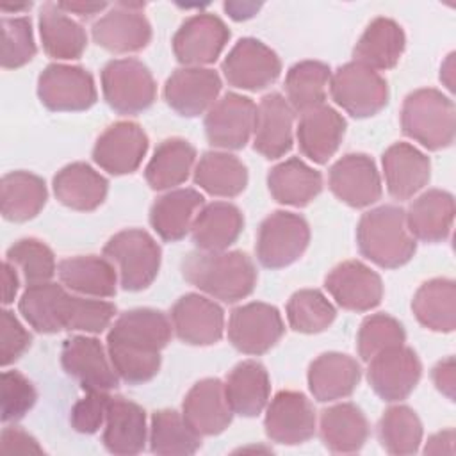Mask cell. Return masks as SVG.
Segmentation results:
<instances>
[{"label": "cell", "mask_w": 456, "mask_h": 456, "mask_svg": "<svg viewBox=\"0 0 456 456\" xmlns=\"http://www.w3.org/2000/svg\"><path fill=\"white\" fill-rule=\"evenodd\" d=\"M173 335L171 319L155 308L123 312L107 333V353L119 379L142 385L160 369V351Z\"/></svg>", "instance_id": "1"}, {"label": "cell", "mask_w": 456, "mask_h": 456, "mask_svg": "<svg viewBox=\"0 0 456 456\" xmlns=\"http://www.w3.org/2000/svg\"><path fill=\"white\" fill-rule=\"evenodd\" d=\"M20 314L37 333H102L110 326L116 306L100 297L73 296L62 285L45 281L27 287L18 303Z\"/></svg>", "instance_id": "2"}, {"label": "cell", "mask_w": 456, "mask_h": 456, "mask_svg": "<svg viewBox=\"0 0 456 456\" xmlns=\"http://www.w3.org/2000/svg\"><path fill=\"white\" fill-rule=\"evenodd\" d=\"M182 276L223 303L248 297L258 280L255 262L244 251H192L182 260Z\"/></svg>", "instance_id": "3"}, {"label": "cell", "mask_w": 456, "mask_h": 456, "mask_svg": "<svg viewBox=\"0 0 456 456\" xmlns=\"http://www.w3.org/2000/svg\"><path fill=\"white\" fill-rule=\"evenodd\" d=\"M360 253L383 269H397L411 260L417 240L406 226L404 208L379 205L365 212L356 226Z\"/></svg>", "instance_id": "4"}, {"label": "cell", "mask_w": 456, "mask_h": 456, "mask_svg": "<svg viewBox=\"0 0 456 456\" xmlns=\"http://www.w3.org/2000/svg\"><path fill=\"white\" fill-rule=\"evenodd\" d=\"M401 128L431 151L449 148L456 134L454 102L433 87L415 89L403 102Z\"/></svg>", "instance_id": "5"}, {"label": "cell", "mask_w": 456, "mask_h": 456, "mask_svg": "<svg viewBox=\"0 0 456 456\" xmlns=\"http://www.w3.org/2000/svg\"><path fill=\"white\" fill-rule=\"evenodd\" d=\"M103 256L116 265L121 289L137 292L148 289L157 278L162 249L146 230L126 228L105 242Z\"/></svg>", "instance_id": "6"}, {"label": "cell", "mask_w": 456, "mask_h": 456, "mask_svg": "<svg viewBox=\"0 0 456 456\" xmlns=\"http://www.w3.org/2000/svg\"><path fill=\"white\" fill-rule=\"evenodd\" d=\"M102 91L118 114H139L157 98V84L144 62L134 57L112 59L102 69Z\"/></svg>", "instance_id": "7"}, {"label": "cell", "mask_w": 456, "mask_h": 456, "mask_svg": "<svg viewBox=\"0 0 456 456\" xmlns=\"http://www.w3.org/2000/svg\"><path fill=\"white\" fill-rule=\"evenodd\" d=\"M330 93L342 110L358 119L378 114L388 103L387 80L358 61L346 62L331 73Z\"/></svg>", "instance_id": "8"}, {"label": "cell", "mask_w": 456, "mask_h": 456, "mask_svg": "<svg viewBox=\"0 0 456 456\" xmlns=\"http://www.w3.org/2000/svg\"><path fill=\"white\" fill-rule=\"evenodd\" d=\"M310 242V226L299 214L276 210L269 214L258 228L255 253L267 269H281L306 251Z\"/></svg>", "instance_id": "9"}, {"label": "cell", "mask_w": 456, "mask_h": 456, "mask_svg": "<svg viewBox=\"0 0 456 456\" xmlns=\"http://www.w3.org/2000/svg\"><path fill=\"white\" fill-rule=\"evenodd\" d=\"M37 96L53 112H80L98 100L93 75L82 66L48 64L37 78Z\"/></svg>", "instance_id": "10"}, {"label": "cell", "mask_w": 456, "mask_h": 456, "mask_svg": "<svg viewBox=\"0 0 456 456\" xmlns=\"http://www.w3.org/2000/svg\"><path fill=\"white\" fill-rule=\"evenodd\" d=\"M285 324L276 306L251 301L232 310L228 319V340L244 354H264L283 337Z\"/></svg>", "instance_id": "11"}, {"label": "cell", "mask_w": 456, "mask_h": 456, "mask_svg": "<svg viewBox=\"0 0 456 456\" xmlns=\"http://www.w3.org/2000/svg\"><path fill=\"white\" fill-rule=\"evenodd\" d=\"M422 376V363L417 353L404 346H392L369 360L367 381L370 388L387 403L406 399Z\"/></svg>", "instance_id": "12"}, {"label": "cell", "mask_w": 456, "mask_h": 456, "mask_svg": "<svg viewBox=\"0 0 456 456\" xmlns=\"http://www.w3.org/2000/svg\"><path fill=\"white\" fill-rule=\"evenodd\" d=\"M221 71L232 87L262 91L281 73V61L274 50L255 37L239 39L221 64Z\"/></svg>", "instance_id": "13"}, {"label": "cell", "mask_w": 456, "mask_h": 456, "mask_svg": "<svg viewBox=\"0 0 456 456\" xmlns=\"http://www.w3.org/2000/svg\"><path fill=\"white\" fill-rule=\"evenodd\" d=\"M230 39L226 23L212 12L189 16L173 36V53L183 66L205 68L217 61Z\"/></svg>", "instance_id": "14"}, {"label": "cell", "mask_w": 456, "mask_h": 456, "mask_svg": "<svg viewBox=\"0 0 456 456\" xmlns=\"http://www.w3.org/2000/svg\"><path fill=\"white\" fill-rule=\"evenodd\" d=\"M141 2H118L93 23V41L112 53H132L151 41V25Z\"/></svg>", "instance_id": "15"}, {"label": "cell", "mask_w": 456, "mask_h": 456, "mask_svg": "<svg viewBox=\"0 0 456 456\" xmlns=\"http://www.w3.org/2000/svg\"><path fill=\"white\" fill-rule=\"evenodd\" d=\"M61 363L86 392H109L119 383L107 347L94 337L75 335L66 338L61 349Z\"/></svg>", "instance_id": "16"}, {"label": "cell", "mask_w": 456, "mask_h": 456, "mask_svg": "<svg viewBox=\"0 0 456 456\" xmlns=\"http://www.w3.org/2000/svg\"><path fill=\"white\" fill-rule=\"evenodd\" d=\"M317 417L312 401L296 390H280L265 406L264 428L271 442L299 445L315 433Z\"/></svg>", "instance_id": "17"}, {"label": "cell", "mask_w": 456, "mask_h": 456, "mask_svg": "<svg viewBox=\"0 0 456 456\" xmlns=\"http://www.w3.org/2000/svg\"><path fill=\"white\" fill-rule=\"evenodd\" d=\"M256 105L239 93L223 94L205 114V134L214 148L240 150L249 142Z\"/></svg>", "instance_id": "18"}, {"label": "cell", "mask_w": 456, "mask_h": 456, "mask_svg": "<svg viewBox=\"0 0 456 456\" xmlns=\"http://www.w3.org/2000/svg\"><path fill=\"white\" fill-rule=\"evenodd\" d=\"M148 151V135L135 121L109 125L93 146V160L110 175L134 173Z\"/></svg>", "instance_id": "19"}, {"label": "cell", "mask_w": 456, "mask_h": 456, "mask_svg": "<svg viewBox=\"0 0 456 456\" xmlns=\"http://www.w3.org/2000/svg\"><path fill=\"white\" fill-rule=\"evenodd\" d=\"M330 191L353 208H365L381 198V178L374 160L365 153L342 155L328 173Z\"/></svg>", "instance_id": "20"}, {"label": "cell", "mask_w": 456, "mask_h": 456, "mask_svg": "<svg viewBox=\"0 0 456 456\" xmlns=\"http://www.w3.org/2000/svg\"><path fill=\"white\" fill-rule=\"evenodd\" d=\"M221 86L217 71L200 66H183L167 77L164 100L176 114L196 118L217 102Z\"/></svg>", "instance_id": "21"}, {"label": "cell", "mask_w": 456, "mask_h": 456, "mask_svg": "<svg viewBox=\"0 0 456 456\" xmlns=\"http://www.w3.org/2000/svg\"><path fill=\"white\" fill-rule=\"evenodd\" d=\"M324 289L338 306L351 312H369L383 299L379 274L360 260L335 265L324 278Z\"/></svg>", "instance_id": "22"}, {"label": "cell", "mask_w": 456, "mask_h": 456, "mask_svg": "<svg viewBox=\"0 0 456 456\" xmlns=\"http://www.w3.org/2000/svg\"><path fill=\"white\" fill-rule=\"evenodd\" d=\"M175 335L189 346H212L224 331L223 308L207 296L189 292L176 299L171 308Z\"/></svg>", "instance_id": "23"}, {"label": "cell", "mask_w": 456, "mask_h": 456, "mask_svg": "<svg viewBox=\"0 0 456 456\" xmlns=\"http://www.w3.org/2000/svg\"><path fill=\"white\" fill-rule=\"evenodd\" d=\"M294 109L280 93L265 94L256 105L253 150L274 160L290 151L294 142Z\"/></svg>", "instance_id": "24"}, {"label": "cell", "mask_w": 456, "mask_h": 456, "mask_svg": "<svg viewBox=\"0 0 456 456\" xmlns=\"http://www.w3.org/2000/svg\"><path fill=\"white\" fill-rule=\"evenodd\" d=\"M182 415L201 436L223 433L233 419L224 383L219 378H205L194 383L183 397Z\"/></svg>", "instance_id": "25"}, {"label": "cell", "mask_w": 456, "mask_h": 456, "mask_svg": "<svg viewBox=\"0 0 456 456\" xmlns=\"http://www.w3.org/2000/svg\"><path fill=\"white\" fill-rule=\"evenodd\" d=\"M387 191L395 200H410L431 178V162L426 153L410 142H394L381 157Z\"/></svg>", "instance_id": "26"}, {"label": "cell", "mask_w": 456, "mask_h": 456, "mask_svg": "<svg viewBox=\"0 0 456 456\" xmlns=\"http://www.w3.org/2000/svg\"><path fill=\"white\" fill-rule=\"evenodd\" d=\"M346 126L344 116L326 103L303 112L296 128L301 153L315 164H326L337 153Z\"/></svg>", "instance_id": "27"}, {"label": "cell", "mask_w": 456, "mask_h": 456, "mask_svg": "<svg viewBox=\"0 0 456 456\" xmlns=\"http://www.w3.org/2000/svg\"><path fill=\"white\" fill-rule=\"evenodd\" d=\"M362 378L360 363L344 353L319 354L308 367V388L315 401L331 403L349 397Z\"/></svg>", "instance_id": "28"}, {"label": "cell", "mask_w": 456, "mask_h": 456, "mask_svg": "<svg viewBox=\"0 0 456 456\" xmlns=\"http://www.w3.org/2000/svg\"><path fill=\"white\" fill-rule=\"evenodd\" d=\"M146 411L125 397H110L102 442L112 454H139L146 445Z\"/></svg>", "instance_id": "29"}, {"label": "cell", "mask_w": 456, "mask_h": 456, "mask_svg": "<svg viewBox=\"0 0 456 456\" xmlns=\"http://www.w3.org/2000/svg\"><path fill=\"white\" fill-rule=\"evenodd\" d=\"M57 274L61 283L87 297H112L118 290V269L107 256L78 255L59 262Z\"/></svg>", "instance_id": "30"}, {"label": "cell", "mask_w": 456, "mask_h": 456, "mask_svg": "<svg viewBox=\"0 0 456 456\" xmlns=\"http://www.w3.org/2000/svg\"><path fill=\"white\" fill-rule=\"evenodd\" d=\"M454 198L451 192L442 189H429L417 196L408 210L406 226L413 239L422 242H442L449 237L454 221Z\"/></svg>", "instance_id": "31"}, {"label": "cell", "mask_w": 456, "mask_h": 456, "mask_svg": "<svg viewBox=\"0 0 456 456\" xmlns=\"http://www.w3.org/2000/svg\"><path fill=\"white\" fill-rule=\"evenodd\" d=\"M244 216L240 208L228 201H212L196 214L191 237L200 251H226L242 233Z\"/></svg>", "instance_id": "32"}, {"label": "cell", "mask_w": 456, "mask_h": 456, "mask_svg": "<svg viewBox=\"0 0 456 456\" xmlns=\"http://www.w3.org/2000/svg\"><path fill=\"white\" fill-rule=\"evenodd\" d=\"M55 198L68 208L91 212L98 208L109 192V182L86 162H71L57 171L52 182Z\"/></svg>", "instance_id": "33"}, {"label": "cell", "mask_w": 456, "mask_h": 456, "mask_svg": "<svg viewBox=\"0 0 456 456\" xmlns=\"http://www.w3.org/2000/svg\"><path fill=\"white\" fill-rule=\"evenodd\" d=\"M267 187L280 205L306 207L321 194L322 176L299 157H290L269 171Z\"/></svg>", "instance_id": "34"}, {"label": "cell", "mask_w": 456, "mask_h": 456, "mask_svg": "<svg viewBox=\"0 0 456 456\" xmlns=\"http://www.w3.org/2000/svg\"><path fill=\"white\" fill-rule=\"evenodd\" d=\"M203 196L196 189H175L159 196L150 208V224L166 242L182 240L192 226Z\"/></svg>", "instance_id": "35"}, {"label": "cell", "mask_w": 456, "mask_h": 456, "mask_svg": "<svg viewBox=\"0 0 456 456\" xmlns=\"http://www.w3.org/2000/svg\"><path fill=\"white\" fill-rule=\"evenodd\" d=\"M224 394L233 413L256 417L269 403L271 379L265 367L256 360L237 363L224 379Z\"/></svg>", "instance_id": "36"}, {"label": "cell", "mask_w": 456, "mask_h": 456, "mask_svg": "<svg viewBox=\"0 0 456 456\" xmlns=\"http://www.w3.org/2000/svg\"><path fill=\"white\" fill-rule=\"evenodd\" d=\"M406 46V37L397 21L392 18H374L354 45V61L376 69L385 71L397 66Z\"/></svg>", "instance_id": "37"}, {"label": "cell", "mask_w": 456, "mask_h": 456, "mask_svg": "<svg viewBox=\"0 0 456 456\" xmlns=\"http://www.w3.org/2000/svg\"><path fill=\"white\" fill-rule=\"evenodd\" d=\"M319 435L331 452H356L369 438V422L354 403H337L321 411Z\"/></svg>", "instance_id": "38"}, {"label": "cell", "mask_w": 456, "mask_h": 456, "mask_svg": "<svg viewBox=\"0 0 456 456\" xmlns=\"http://www.w3.org/2000/svg\"><path fill=\"white\" fill-rule=\"evenodd\" d=\"M48 191L41 176L30 171H11L0 182V212L5 221L25 223L46 205Z\"/></svg>", "instance_id": "39"}, {"label": "cell", "mask_w": 456, "mask_h": 456, "mask_svg": "<svg viewBox=\"0 0 456 456\" xmlns=\"http://www.w3.org/2000/svg\"><path fill=\"white\" fill-rule=\"evenodd\" d=\"M39 36L46 55L57 61L78 59L87 46V34L59 4H45L39 11Z\"/></svg>", "instance_id": "40"}, {"label": "cell", "mask_w": 456, "mask_h": 456, "mask_svg": "<svg viewBox=\"0 0 456 456\" xmlns=\"http://www.w3.org/2000/svg\"><path fill=\"white\" fill-rule=\"evenodd\" d=\"M194 160L196 148L189 141L182 137L164 139L146 164L144 178L153 191H171L189 178Z\"/></svg>", "instance_id": "41"}, {"label": "cell", "mask_w": 456, "mask_h": 456, "mask_svg": "<svg viewBox=\"0 0 456 456\" xmlns=\"http://www.w3.org/2000/svg\"><path fill=\"white\" fill-rule=\"evenodd\" d=\"M411 310L417 321L438 333H451L456 326V283L451 278L424 281L413 299Z\"/></svg>", "instance_id": "42"}, {"label": "cell", "mask_w": 456, "mask_h": 456, "mask_svg": "<svg viewBox=\"0 0 456 456\" xmlns=\"http://www.w3.org/2000/svg\"><path fill=\"white\" fill-rule=\"evenodd\" d=\"M194 183L219 198H235L248 185V169L228 151H205L194 167Z\"/></svg>", "instance_id": "43"}, {"label": "cell", "mask_w": 456, "mask_h": 456, "mask_svg": "<svg viewBox=\"0 0 456 456\" xmlns=\"http://www.w3.org/2000/svg\"><path fill=\"white\" fill-rule=\"evenodd\" d=\"M331 69L321 61L296 62L285 77V94L294 112H306L324 105Z\"/></svg>", "instance_id": "44"}, {"label": "cell", "mask_w": 456, "mask_h": 456, "mask_svg": "<svg viewBox=\"0 0 456 456\" xmlns=\"http://www.w3.org/2000/svg\"><path fill=\"white\" fill-rule=\"evenodd\" d=\"M150 451L164 456H189L201 447L196 433L176 410H157L150 422Z\"/></svg>", "instance_id": "45"}, {"label": "cell", "mask_w": 456, "mask_h": 456, "mask_svg": "<svg viewBox=\"0 0 456 456\" xmlns=\"http://www.w3.org/2000/svg\"><path fill=\"white\" fill-rule=\"evenodd\" d=\"M422 435L424 431L419 415L406 404L387 408L378 422V440L388 454L406 456L417 452Z\"/></svg>", "instance_id": "46"}, {"label": "cell", "mask_w": 456, "mask_h": 456, "mask_svg": "<svg viewBox=\"0 0 456 456\" xmlns=\"http://www.w3.org/2000/svg\"><path fill=\"white\" fill-rule=\"evenodd\" d=\"M337 310L317 289H301L287 303L289 326L297 333H321L331 326Z\"/></svg>", "instance_id": "47"}, {"label": "cell", "mask_w": 456, "mask_h": 456, "mask_svg": "<svg viewBox=\"0 0 456 456\" xmlns=\"http://www.w3.org/2000/svg\"><path fill=\"white\" fill-rule=\"evenodd\" d=\"M5 260L16 267L27 287L50 281L57 273L53 251L43 240L34 237L16 240L7 249Z\"/></svg>", "instance_id": "48"}, {"label": "cell", "mask_w": 456, "mask_h": 456, "mask_svg": "<svg viewBox=\"0 0 456 456\" xmlns=\"http://www.w3.org/2000/svg\"><path fill=\"white\" fill-rule=\"evenodd\" d=\"M406 342L403 324L388 314L367 315L356 335V349L363 362H369L379 351Z\"/></svg>", "instance_id": "49"}, {"label": "cell", "mask_w": 456, "mask_h": 456, "mask_svg": "<svg viewBox=\"0 0 456 456\" xmlns=\"http://www.w3.org/2000/svg\"><path fill=\"white\" fill-rule=\"evenodd\" d=\"M0 27H2V53H0L2 68L16 69L28 64L37 52L30 18L4 16L0 21Z\"/></svg>", "instance_id": "50"}, {"label": "cell", "mask_w": 456, "mask_h": 456, "mask_svg": "<svg viewBox=\"0 0 456 456\" xmlns=\"http://www.w3.org/2000/svg\"><path fill=\"white\" fill-rule=\"evenodd\" d=\"M2 422H16L23 419L37 401L32 381L20 370H4L0 379Z\"/></svg>", "instance_id": "51"}, {"label": "cell", "mask_w": 456, "mask_h": 456, "mask_svg": "<svg viewBox=\"0 0 456 456\" xmlns=\"http://www.w3.org/2000/svg\"><path fill=\"white\" fill-rule=\"evenodd\" d=\"M110 397L109 392H87V395L78 399L71 408V428L82 435L96 433L105 424Z\"/></svg>", "instance_id": "52"}, {"label": "cell", "mask_w": 456, "mask_h": 456, "mask_svg": "<svg viewBox=\"0 0 456 456\" xmlns=\"http://www.w3.org/2000/svg\"><path fill=\"white\" fill-rule=\"evenodd\" d=\"M32 344V335L23 328L11 310L0 312V363L7 367L25 354Z\"/></svg>", "instance_id": "53"}, {"label": "cell", "mask_w": 456, "mask_h": 456, "mask_svg": "<svg viewBox=\"0 0 456 456\" xmlns=\"http://www.w3.org/2000/svg\"><path fill=\"white\" fill-rule=\"evenodd\" d=\"M0 451L5 456L11 454H45L43 447L37 444V440L27 433L25 429L18 426L4 428L2 438H0Z\"/></svg>", "instance_id": "54"}, {"label": "cell", "mask_w": 456, "mask_h": 456, "mask_svg": "<svg viewBox=\"0 0 456 456\" xmlns=\"http://www.w3.org/2000/svg\"><path fill=\"white\" fill-rule=\"evenodd\" d=\"M431 379L438 392H442L449 401H454V388H456V374H454V358L447 356L440 360L433 370Z\"/></svg>", "instance_id": "55"}, {"label": "cell", "mask_w": 456, "mask_h": 456, "mask_svg": "<svg viewBox=\"0 0 456 456\" xmlns=\"http://www.w3.org/2000/svg\"><path fill=\"white\" fill-rule=\"evenodd\" d=\"M20 289V276L16 267H12L7 260L2 265V303L11 305Z\"/></svg>", "instance_id": "56"}, {"label": "cell", "mask_w": 456, "mask_h": 456, "mask_svg": "<svg viewBox=\"0 0 456 456\" xmlns=\"http://www.w3.org/2000/svg\"><path fill=\"white\" fill-rule=\"evenodd\" d=\"M452 451H454V429H452V428L435 433V435L428 440V444H426V447H424V452H426V454H428V452H429V454H442V452L452 454Z\"/></svg>", "instance_id": "57"}, {"label": "cell", "mask_w": 456, "mask_h": 456, "mask_svg": "<svg viewBox=\"0 0 456 456\" xmlns=\"http://www.w3.org/2000/svg\"><path fill=\"white\" fill-rule=\"evenodd\" d=\"M59 7L68 14L73 12L80 18H93L94 14L107 9V2H59Z\"/></svg>", "instance_id": "58"}, {"label": "cell", "mask_w": 456, "mask_h": 456, "mask_svg": "<svg viewBox=\"0 0 456 456\" xmlns=\"http://www.w3.org/2000/svg\"><path fill=\"white\" fill-rule=\"evenodd\" d=\"M226 12L233 20H248L255 16V12L260 9V4H240V2H226L224 4Z\"/></svg>", "instance_id": "59"}, {"label": "cell", "mask_w": 456, "mask_h": 456, "mask_svg": "<svg viewBox=\"0 0 456 456\" xmlns=\"http://www.w3.org/2000/svg\"><path fill=\"white\" fill-rule=\"evenodd\" d=\"M454 53H449L445 62L440 68V80L445 84L449 91H454Z\"/></svg>", "instance_id": "60"}, {"label": "cell", "mask_w": 456, "mask_h": 456, "mask_svg": "<svg viewBox=\"0 0 456 456\" xmlns=\"http://www.w3.org/2000/svg\"><path fill=\"white\" fill-rule=\"evenodd\" d=\"M30 5H32V4H14V5L4 4L0 9H2L4 12H18V11H27V9H30Z\"/></svg>", "instance_id": "61"}]
</instances>
